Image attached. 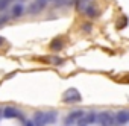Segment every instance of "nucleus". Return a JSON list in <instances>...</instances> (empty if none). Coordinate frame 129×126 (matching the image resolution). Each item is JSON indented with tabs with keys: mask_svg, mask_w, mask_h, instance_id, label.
I'll use <instances>...</instances> for the list:
<instances>
[{
	"mask_svg": "<svg viewBox=\"0 0 129 126\" xmlns=\"http://www.w3.org/2000/svg\"><path fill=\"white\" fill-rule=\"evenodd\" d=\"M58 112L55 111H37L32 117V121L35 123V126H47L56 121Z\"/></svg>",
	"mask_w": 129,
	"mask_h": 126,
	"instance_id": "f257e3e1",
	"label": "nucleus"
},
{
	"mask_svg": "<svg viewBox=\"0 0 129 126\" xmlns=\"http://www.w3.org/2000/svg\"><path fill=\"white\" fill-rule=\"evenodd\" d=\"M81 100H82V96L76 88H69L62 94V102H66V103H78Z\"/></svg>",
	"mask_w": 129,
	"mask_h": 126,
	"instance_id": "f03ea898",
	"label": "nucleus"
},
{
	"mask_svg": "<svg viewBox=\"0 0 129 126\" xmlns=\"http://www.w3.org/2000/svg\"><path fill=\"white\" fill-rule=\"evenodd\" d=\"M97 121L100 126H114V114L109 111H103L99 114Z\"/></svg>",
	"mask_w": 129,
	"mask_h": 126,
	"instance_id": "7ed1b4c3",
	"label": "nucleus"
},
{
	"mask_svg": "<svg viewBox=\"0 0 129 126\" xmlns=\"http://www.w3.org/2000/svg\"><path fill=\"white\" fill-rule=\"evenodd\" d=\"M129 121V109H121L114 114V126H121Z\"/></svg>",
	"mask_w": 129,
	"mask_h": 126,
	"instance_id": "20e7f679",
	"label": "nucleus"
},
{
	"mask_svg": "<svg viewBox=\"0 0 129 126\" xmlns=\"http://www.w3.org/2000/svg\"><path fill=\"white\" fill-rule=\"evenodd\" d=\"M97 117H99V114H97V112H88V114H84V115L78 120V123H79V126L93 124V123H96V121H97Z\"/></svg>",
	"mask_w": 129,
	"mask_h": 126,
	"instance_id": "39448f33",
	"label": "nucleus"
},
{
	"mask_svg": "<svg viewBox=\"0 0 129 126\" xmlns=\"http://www.w3.org/2000/svg\"><path fill=\"white\" fill-rule=\"evenodd\" d=\"M3 117L5 118H23V114L14 106H6L3 109Z\"/></svg>",
	"mask_w": 129,
	"mask_h": 126,
	"instance_id": "423d86ee",
	"label": "nucleus"
},
{
	"mask_svg": "<svg viewBox=\"0 0 129 126\" xmlns=\"http://www.w3.org/2000/svg\"><path fill=\"white\" fill-rule=\"evenodd\" d=\"M88 18H91V20H94V18H97L99 17V14H100V11H99V6L96 5V2H93L88 8H87V11L84 12Z\"/></svg>",
	"mask_w": 129,
	"mask_h": 126,
	"instance_id": "0eeeda50",
	"label": "nucleus"
},
{
	"mask_svg": "<svg viewBox=\"0 0 129 126\" xmlns=\"http://www.w3.org/2000/svg\"><path fill=\"white\" fill-rule=\"evenodd\" d=\"M84 114H85V112H84V111H81V109L72 111V112L67 115V118H66V124H73V123H75V121H78Z\"/></svg>",
	"mask_w": 129,
	"mask_h": 126,
	"instance_id": "6e6552de",
	"label": "nucleus"
},
{
	"mask_svg": "<svg viewBox=\"0 0 129 126\" xmlns=\"http://www.w3.org/2000/svg\"><path fill=\"white\" fill-rule=\"evenodd\" d=\"M46 6V0H37V2H34L30 6H29V14H38L43 11V8Z\"/></svg>",
	"mask_w": 129,
	"mask_h": 126,
	"instance_id": "1a4fd4ad",
	"label": "nucleus"
},
{
	"mask_svg": "<svg viewBox=\"0 0 129 126\" xmlns=\"http://www.w3.org/2000/svg\"><path fill=\"white\" fill-rule=\"evenodd\" d=\"M23 12H24V6H23V3H14V5L11 6V17L17 18V17L23 15Z\"/></svg>",
	"mask_w": 129,
	"mask_h": 126,
	"instance_id": "9d476101",
	"label": "nucleus"
},
{
	"mask_svg": "<svg viewBox=\"0 0 129 126\" xmlns=\"http://www.w3.org/2000/svg\"><path fill=\"white\" fill-rule=\"evenodd\" d=\"M94 2V0H76V2H75V5H76V9L79 11V12H85L87 11V8L91 5Z\"/></svg>",
	"mask_w": 129,
	"mask_h": 126,
	"instance_id": "9b49d317",
	"label": "nucleus"
},
{
	"mask_svg": "<svg viewBox=\"0 0 129 126\" xmlns=\"http://www.w3.org/2000/svg\"><path fill=\"white\" fill-rule=\"evenodd\" d=\"M40 59L44 61V62H49V64H53V66H62V64H64V59L59 58V56H55V55L46 56V58H40Z\"/></svg>",
	"mask_w": 129,
	"mask_h": 126,
	"instance_id": "f8f14e48",
	"label": "nucleus"
},
{
	"mask_svg": "<svg viewBox=\"0 0 129 126\" xmlns=\"http://www.w3.org/2000/svg\"><path fill=\"white\" fill-rule=\"evenodd\" d=\"M50 49H52L53 52H59V50H62V49H64V40H62V38H55V40H52V43H50Z\"/></svg>",
	"mask_w": 129,
	"mask_h": 126,
	"instance_id": "ddd939ff",
	"label": "nucleus"
},
{
	"mask_svg": "<svg viewBox=\"0 0 129 126\" xmlns=\"http://www.w3.org/2000/svg\"><path fill=\"white\" fill-rule=\"evenodd\" d=\"M127 24H129V18H127L126 15H123V17H120V20L117 21V24H115V26H117V29H118V30H123Z\"/></svg>",
	"mask_w": 129,
	"mask_h": 126,
	"instance_id": "4468645a",
	"label": "nucleus"
},
{
	"mask_svg": "<svg viewBox=\"0 0 129 126\" xmlns=\"http://www.w3.org/2000/svg\"><path fill=\"white\" fill-rule=\"evenodd\" d=\"M82 30H84V32H87V34H90V32L93 30V26H91V24H88V23H85V24H82Z\"/></svg>",
	"mask_w": 129,
	"mask_h": 126,
	"instance_id": "2eb2a0df",
	"label": "nucleus"
},
{
	"mask_svg": "<svg viewBox=\"0 0 129 126\" xmlns=\"http://www.w3.org/2000/svg\"><path fill=\"white\" fill-rule=\"evenodd\" d=\"M8 20H9V17H8V15H0V26H3Z\"/></svg>",
	"mask_w": 129,
	"mask_h": 126,
	"instance_id": "dca6fc26",
	"label": "nucleus"
},
{
	"mask_svg": "<svg viewBox=\"0 0 129 126\" xmlns=\"http://www.w3.org/2000/svg\"><path fill=\"white\" fill-rule=\"evenodd\" d=\"M3 44H5V38H3V37H0V47H2Z\"/></svg>",
	"mask_w": 129,
	"mask_h": 126,
	"instance_id": "f3484780",
	"label": "nucleus"
},
{
	"mask_svg": "<svg viewBox=\"0 0 129 126\" xmlns=\"http://www.w3.org/2000/svg\"><path fill=\"white\" fill-rule=\"evenodd\" d=\"M26 126H35V123H34V121H32V120H29V121H27V123H26Z\"/></svg>",
	"mask_w": 129,
	"mask_h": 126,
	"instance_id": "a211bd4d",
	"label": "nucleus"
},
{
	"mask_svg": "<svg viewBox=\"0 0 129 126\" xmlns=\"http://www.w3.org/2000/svg\"><path fill=\"white\" fill-rule=\"evenodd\" d=\"M52 2H58V0H52Z\"/></svg>",
	"mask_w": 129,
	"mask_h": 126,
	"instance_id": "6ab92c4d",
	"label": "nucleus"
},
{
	"mask_svg": "<svg viewBox=\"0 0 129 126\" xmlns=\"http://www.w3.org/2000/svg\"><path fill=\"white\" fill-rule=\"evenodd\" d=\"M127 81H129V76H127Z\"/></svg>",
	"mask_w": 129,
	"mask_h": 126,
	"instance_id": "aec40b11",
	"label": "nucleus"
},
{
	"mask_svg": "<svg viewBox=\"0 0 129 126\" xmlns=\"http://www.w3.org/2000/svg\"><path fill=\"white\" fill-rule=\"evenodd\" d=\"M0 117H2V114H0Z\"/></svg>",
	"mask_w": 129,
	"mask_h": 126,
	"instance_id": "412c9836",
	"label": "nucleus"
}]
</instances>
